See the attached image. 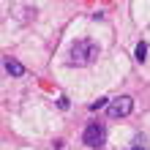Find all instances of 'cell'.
Returning a JSON list of instances; mask_svg holds the SVG:
<instances>
[{
  "mask_svg": "<svg viewBox=\"0 0 150 150\" xmlns=\"http://www.w3.org/2000/svg\"><path fill=\"white\" fill-rule=\"evenodd\" d=\"M98 57V44L90 38H79L68 49V66H93Z\"/></svg>",
  "mask_w": 150,
  "mask_h": 150,
  "instance_id": "1",
  "label": "cell"
},
{
  "mask_svg": "<svg viewBox=\"0 0 150 150\" xmlns=\"http://www.w3.org/2000/svg\"><path fill=\"white\" fill-rule=\"evenodd\" d=\"M104 137H107V131H104L101 123H87L85 131H82V142L87 147H101L104 145Z\"/></svg>",
  "mask_w": 150,
  "mask_h": 150,
  "instance_id": "2",
  "label": "cell"
},
{
  "mask_svg": "<svg viewBox=\"0 0 150 150\" xmlns=\"http://www.w3.org/2000/svg\"><path fill=\"white\" fill-rule=\"evenodd\" d=\"M109 117H126V115H131V109H134V98L131 96H120V98L109 101Z\"/></svg>",
  "mask_w": 150,
  "mask_h": 150,
  "instance_id": "3",
  "label": "cell"
},
{
  "mask_svg": "<svg viewBox=\"0 0 150 150\" xmlns=\"http://www.w3.org/2000/svg\"><path fill=\"white\" fill-rule=\"evenodd\" d=\"M6 71L11 74V76H22V74H25V66L19 63V60H14V57H8V60H6Z\"/></svg>",
  "mask_w": 150,
  "mask_h": 150,
  "instance_id": "4",
  "label": "cell"
},
{
  "mask_svg": "<svg viewBox=\"0 0 150 150\" xmlns=\"http://www.w3.org/2000/svg\"><path fill=\"white\" fill-rule=\"evenodd\" d=\"M145 55H147V44H139V47H137V60H139V63L145 60Z\"/></svg>",
  "mask_w": 150,
  "mask_h": 150,
  "instance_id": "5",
  "label": "cell"
},
{
  "mask_svg": "<svg viewBox=\"0 0 150 150\" xmlns=\"http://www.w3.org/2000/svg\"><path fill=\"white\" fill-rule=\"evenodd\" d=\"M101 107H109V98H98V101L90 104V109H101Z\"/></svg>",
  "mask_w": 150,
  "mask_h": 150,
  "instance_id": "6",
  "label": "cell"
},
{
  "mask_svg": "<svg viewBox=\"0 0 150 150\" xmlns=\"http://www.w3.org/2000/svg\"><path fill=\"white\" fill-rule=\"evenodd\" d=\"M131 150H145V147H131Z\"/></svg>",
  "mask_w": 150,
  "mask_h": 150,
  "instance_id": "7",
  "label": "cell"
}]
</instances>
